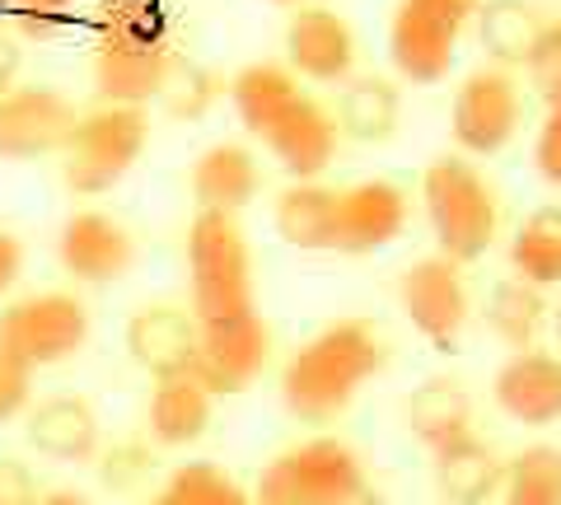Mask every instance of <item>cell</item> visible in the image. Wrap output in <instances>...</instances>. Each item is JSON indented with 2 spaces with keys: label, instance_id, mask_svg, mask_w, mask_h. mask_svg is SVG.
<instances>
[{
  "label": "cell",
  "instance_id": "20",
  "mask_svg": "<svg viewBox=\"0 0 561 505\" xmlns=\"http://www.w3.org/2000/svg\"><path fill=\"white\" fill-rule=\"evenodd\" d=\"M257 160L243 146H210L202 150V160L192 164V197L202 211H220V216H239L243 206L257 197Z\"/></svg>",
  "mask_w": 561,
  "mask_h": 505
},
{
  "label": "cell",
  "instance_id": "33",
  "mask_svg": "<svg viewBox=\"0 0 561 505\" xmlns=\"http://www.w3.org/2000/svg\"><path fill=\"white\" fill-rule=\"evenodd\" d=\"M28 403H33V370L10 352H0V422L24 416Z\"/></svg>",
  "mask_w": 561,
  "mask_h": 505
},
{
  "label": "cell",
  "instance_id": "39",
  "mask_svg": "<svg viewBox=\"0 0 561 505\" xmlns=\"http://www.w3.org/2000/svg\"><path fill=\"white\" fill-rule=\"evenodd\" d=\"M38 505H94L84 492H76V486H57V492H47Z\"/></svg>",
  "mask_w": 561,
  "mask_h": 505
},
{
  "label": "cell",
  "instance_id": "10",
  "mask_svg": "<svg viewBox=\"0 0 561 505\" xmlns=\"http://www.w3.org/2000/svg\"><path fill=\"white\" fill-rule=\"evenodd\" d=\"M267 360H272V328L253 309V313H239V319L202 323L192 379L210 398H234L253 389V379L267 370Z\"/></svg>",
  "mask_w": 561,
  "mask_h": 505
},
{
  "label": "cell",
  "instance_id": "4",
  "mask_svg": "<svg viewBox=\"0 0 561 505\" xmlns=\"http://www.w3.org/2000/svg\"><path fill=\"white\" fill-rule=\"evenodd\" d=\"M253 505H383L360 455L337 435H313L276 455L257 478Z\"/></svg>",
  "mask_w": 561,
  "mask_h": 505
},
{
  "label": "cell",
  "instance_id": "14",
  "mask_svg": "<svg viewBox=\"0 0 561 505\" xmlns=\"http://www.w3.org/2000/svg\"><path fill=\"white\" fill-rule=\"evenodd\" d=\"M57 263L80 286H113L136 263V239L108 211H76L57 234Z\"/></svg>",
  "mask_w": 561,
  "mask_h": 505
},
{
  "label": "cell",
  "instance_id": "11",
  "mask_svg": "<svg viewBox=\"0 0 561 505\" xmlns=\"http://www.w3.org/2000/svg\"><path fill=\"white\" fill-rule=\"evenodd\" d=\"M76 108L70 99L43 84H14L0 94V160H38V154H61L70 131H76Z\"/></svg>",
  "mask_w": 561,
  "mask_h": 505
},
{
  "label": "cell",
  "instance_id": "13",
  "mask_svg": "<svg viewBox=\"0 0 561 505\" xmlns=\"http://www.w3.org/2000/svg\"><path fill=\"white\" fill-rule=\"evenodd\" d=\"M398 300L416 333L431 337L440 352H449L454 337L468 323V286L459 276V263H449V257H421V263H412L398 282Z\"/></svg>",
  "mask_w": 561,
  "mask_h": 505
},
{
  "label": "cell",
  "instance_id": "2",
  "mask_svg": "<svg viewBox=\"0 0 561 505\" xmlns=\"http://www.w3.org/2000/svg\"><path fill=\"white\" fill-rule=\"evenodd\" d=\"M383 360H389V346L370 319H337L286 360L280 403L295 422L328 426L356 403V393L383 370Z\"/></svg>",
  "mask_w": 561,
  "mask_h": 505
},
{
  "label": "cell",
  "instance_id": "27",
  "mask_svg": "<svg viewBox=\"0 0 561 505\" xmlns=\"http://www.w3.org/2000/svg\"><path fill=\"white\" fill-rule=\"evenodd\" d=\"M511 267L529 286H561V206H542L519 225L511 243Z\"/></svg>",
  "mask_w": 561,
  "mask_h": 505
},
{
  "label": "cell",
  "instance_id": "30",
  "mask_svg": "<svg viewBox=\"0 0 561 505\" xmlns=\"http://www.w3.org/2000/svg\"><path fill=\"white\" fill-rule=\"evenodd\" d=\"M486 323H491V333L505 337L511 346H529L534 333H538V323H542V295L538 286L529 282H501L496 290H491V305H486Z\"/></svg>",
  "mask_w": 561,
  "mask_h": 505
},
{
  "label": "cell",
  "instance_id": "28",
  "mask_svg": "<svg viewBox=\"0 0 561 505\" xmlns=\"http://www.w3.org/2000/svg\"><path fill=\"white\" fill-rule=\"evenodd\" d=\"M146 505H253V496L216 463H183Z\"/></svg>",
  "mask_w": 561,
  "mask_h": 505
},
{
  "label": "cell",
  "instance_id": "9",
  "mask_svg": "<svg viewBox=\"0 0 561 505\" xmlns=\"http://www.w3.org/2000/svg\"><path fill=\"white\" fill-rule=\"evenodd\" d=\"M478 14V0H398L389 24V61L402 80L435 84L449 76L454 47L468 20Z\"/></svg>",
  "mask_w": 561,
  "mask_h": 505
},
{
  "label": "cell",
  "instance_id": "26",
  "mask_svg": "<svg viewBox=\"0 0 561 505\" xmlns=\"http://www.w3.org/2000/svg\"><path fill=\"white\" fill-rule=\"evenodd\" d=\"M337 131H346L351 141H365V146L389 141L398 131V90L379 76L351 80L342 94V108H337Z\"/></svg>",
  "mask_w": 561,
  "mask_h": 505
},
{
  "label": "cell",
  "instance_id": "6",
  "mask_svg": "<svg viewBox=\"0 0 561 505\" xmlns=\"http://www.w3.org/2000/svg\"><path fill=\"white\" fill-rule=\"evenodd\" d=\"M431 234L449 263H478L496 239V193L468 160H435L421 179Z\"/></svg>",
  "mask_w": 561,
  "mask_h": 505
},
{
  "label": "cell",
  "instance_id": "7",
  "mask_svg": "<svg viewBox=\"0 0 561 505\" xmlns=\"http://www.w3.org/2000/svg\"><path fill=\"white\" fill-rule=\"evenodd\" d=\"M150 141V117L146 108H117V103H99L84 113L70 131L61 150V179L76 197H99L117 187L136 169L140 150Z\"/></svg>",
  "mask_w": 561,
  "mask_h": 505
},
{
  "label": "cell",
  "instance_id": "38",
  "mask_svg": "<svg viewBox=\"0 0 561 505\" xmlns=\"http://www.w3.org/2000/svg\"><path fill=\"white\" fill-rule=\"evenodd\" d=\"M14 71H20V38L0 24V94L14 90Z\"/></svg>",
  "mask_w": 561,
  "mask_h": 505
},
{
  "label": "cell",
  "instance_id": "1",
  "mask_svg": "<svg viewBox=\"0 0 561 505\" xmlns=\"http://www.w3.org/2000/svg\"><path fill=\"white\" fill-rule=\"evenodd\" d=\"M230 99L239 122L276 154V164L295 183H319V173L337 154V117L319 99H309L286 66H243L230 84Z\"/></svg>",
  "mask_w": 561,
  "mask_h": 505
},
{
  "label": "cell",
  "instance_id": "12",
  "mask_svg": "<svg viewBox=\"0 0 561 505\" xmlns=\"http://www.w3.org/2000/svg\"><path fill=\"white\" fill-rule=\"evenodd\" d=\"M519 84L505 71H472L454 94L449 131L468 154H496L519 131Z\"/></svg>",
  "mask_w": 561,
  "mask_h": 505
},
{
  "label": "cell",
  "instance_id": "37",
  "mask_svg": "<svg viewBox=\"0 0 561 505\" xmlns=\"http://www.w3.org/2000/svg\"><path fill=\"white\" fill-rule=\"evenodd\" d=\"M20 272H24V243L10 230H0V295L20 282Z\"/></svg>",
  "mask_w": 561,
  "mask_h": 505
},
{
  "label": "cell",
  "instance_id": "41",
  "mask_svg": "<svg viewBox=\"0 0 561 505\" xmlns=\"http://www.w3.org/2000/svg\"><path fill=\"white\" fill-rule=\"evenodd\" d=\"M276 5H295V0H276Z\"/></svg>",
  "mask_w": 561,
  "mask_h": 505
},
{
  "label": "cell",
  "instance_id": "3",
  "mask_svg": "<svg viewBox=\"0 0 561 505\" xmlns=\"http://www.w3.org/2000/svg\"><path fill=\"white\" fill-rule=\"evenodd\" d=\"M179 76L160 0H103L94 14V94L117 108L160 99Z\"/></svg>",
  "mask_w": 561,
  "mask_h": 505
},
{
  "label": "cell",
  "instance_id": "40",
  "mask_svg": "<svg viewBox=\"0 0 561 505\" xmlns=\"http://www.w3.org/2000/svg\"><path fill=\"white\" fill-rule=\"evenodd\" d=\"M557 333H561V309H557Z\"/></svg>",
  "mask_w": 561,
  "mask_h": 505
},
{
  "label": "cell",
  "instance_id": "8",
  "mask_svg": "<svg viewBox=\"0 0 561 505\" xmlns=\"http://www.w3.org/2000/svg\"><path fill=\"white\" fill-rule=\"evenodd\" d=\"M90 342V309L70 290H38L0 309V352L24 360L28 370H51Z\"/></svg>",
  "mask_w": 561,
  "mask_h": 505
},
{
  "label": "cell",
  "instance_id": "24",
  "mask_svg": "<svg viewBox=\"0 0 561 505\" xmlns=\"http://www.w3.org/2000/svg\"><path fill=\"white\" fill-rule=\"evenodd\" d=\"M408 426L421 445L440 449L472 435V403L454 379H426L412 398H408Z\"/></svg>",
  "mask_w": 561,
  "mask_h": 505
},
{
  "label": "cell",
  "instance_id": "29",
  "mask_svg": "<svg viewBox=\"0 0 561 505\" xmlns=\"http://www.w3.org/2000/svg\"><path fill=\"white\" fill-rule=\"evenodd\" d=\"M505 501L511 505H561V449L534 445L505 463Z\"/></svg>",
  "mask_w": 561,
  "mask_h": 505
},
{
  "label": "cell",
  "instance_id": "15",
  "mask_svg": "<svg viewBox=\"0 0 561 505\" xmlns=\"http://www.w3.org/2000/svg\"><path fill=\"white\" fill-rule=\"evenodd\" d=\"M197 337L202 323L192 309L179 305H146L127 319V356L154 379H173V375H192L197 365Z\"/></svg>",
  "mask_w": 561,
  "mask_h": 505
},
{
  "label": "cell",
  "instance_id": "5",
  "mask_svg": "<svg viewBox=\"0 0 561 505\" xmlns=\"http://www.w3.org/2000/svg\"><path fill=\"white\" fill-rule=\"evenodd\" d=\"M187 276L197 323L253 313V253L234 216L197 211L187 230Z\"/></svg>",
  "mask_w": 561,
  "mask_h": 505
},
{
  "label": "cell",
  "instance_id": "23",
  "mask_svg": "<svg viewBox=\"0 0 561 505\" xmlns=\"http://www.w3.org/2000/svg\"><path fill=\"white\" fill-rule=\"evenodd\" d=\"M146 422H150L154 445L187 449V445H197L206 435V426H210V393L192 375L160 379L154 393H150V416Z\"/></svg>",
  "mask_w": 561,
  "mask_h": 505
},
{
  "label": "cell",
  "instance_id": "31",
  "mask_svg": "<svg viewBox=\"0 0 561 505\" xmlns=\"http://www.w3.org/2000/svg\"><path fill=\"white\" fill-rule=\"evenodd\" d=\"M0 20L14 38L51 43L70 24V0H0Z\"/></svg>",
  "mask_w": 561,
  "mask_h": 505
},
{
  "label": "cell",
  "instance_id": "22",
  "mask_svg": "<svg viewBox=\"0 0 561 505\" xmlns=\"http://www.w3.org/2000/svg\"><path fill=\"white\" fill-rule=\"evenodd\" d=\"M431 455H435V482H440L445 501L454 505H482L486 496H496V486H505V463L478 435H463V440L440 445Z\"/></svg>",
  "mask_w": 561,
  "mask_h": 505
},
{
  "label": "cell",
  "instance_id": "36",
  "mask_svg": "<svg viewBox=\"0 0 561 505\" xmlns=\"http://www.w3.org/2000/svg\"><path fill=\"white\" fill-rule=\"evenodd\" d=\"M534 164L552 187H561V108H552V117L542 122L538 146H534Z\"/></svg>",
  "mask_w": 561,
  "mask_h": 505
},
{
  "label": "cell",
  "instance_id": "34",
  "mask_svg": "<svg viewBox=\"0 0 561 505\" xmlns=\"http://www.w3.org/2000/svg\"><path fill=\"white\" fill-rule=\"evenodd\" d=\"M210 94H216V84H210L202 71H192V66H187V71L179 66V76H173L169 90H164V99H169L173 113H202V103H206Z\"/></svg>",
  "mask_w": 561,
  "mask_h": 505
},
{
  "label": "cell",
  "instance_id": "25",
  "mask_svg": "<svg viewBox=\"0 0 561 505\" xmlns=\"http://www.w3.org/2000/svg\"><path fill=\"white\" fill-rule=\"evenodd\" d=\"M542 33H548V20L529 0H491L482 10V43L505 66H529Z\"/></svg>",
  "mask_w": 561,
  "mask_h": 505
},
{
  "label": "cell",
  "instance_id": "19",
  "mask_svg": "<svg viewBox=\"0 0 561 505\" xmlns=\"http://www.w3.org/2000/svg\"><path fill=\"white\" fill-rule=\"evenodd\" d=\"M28 445L43 459L57 463H90L99 455V412L90 408V398L57 393L43 398L38 408H28Z\"/></svg>",
  "mask_w": 561,
  "mask_h": 505
},
{
  "label": "cell",
  "instance_id": "17",
  "mask_svg": "<svg viewBox=\"0 0 561 505\" xmlns=\"http://www.w3.org/2000/svg\"><path fill=\"white\" fill-rule=\"evenodd\" d=\"M286 57L300 76L309 80H346L356 66V33L328 5H305L290 14L286 24Z\"/></svg>",
  "mask_w": 561,
  "mask_h": 505
},
{
  "label": "cell",
  "instance_id": "18",
  "mask_svg": "<svg viewBox=\"0 0 561 505\" xmlns=\"http://www.w3.org/2000/svg\"><path fill=\"white\" fill-rule=\"evenodd\" d=\"M496 403L505 416L524 426H552L561 422V360L548 352H515L496 370Z\"/></svg>",
  "mask_w": 561,
  "mask_h": 505
},
{
  "label": "cell",
  "instance_id": "32",
  "mask_svg": "<svg viewBox=\"0 0 561 505\" xmlns=\"http://www.w3.org/2000/svg\"><path fill=\"white\" fill-rule=\"evenodd\" d=\"M529 76H534V90L548 99L552 108H561V20H552L548 33H542V43L529 61Z\"/></svg>",
  "mask_w": 561,
  "mask_h": 505
},
{
  "label": "cell",
  "instance_id": "16",
  "mask_svg": "<svg viewBox=\"0 0 561 505\" xmlns=\"http://www.w3.org/2000/svg\"><path fill=\"white\" fill-rule=\"evenodd\" d=\"M408 225V197L398 183L365 179L337 193V253H375L389 249Z\"/></svg>",
  "mask_w": 561,
  "mask_h": 505
},
{
  "label": "cell",
  "instance_id": "35",
  "mask_svg": "<svg viewBox=\"0 0 561 505\" xmlns=\"http://www.w3.org/2000/svg\"><path fill=\"white\" fill-rule=\"evenodd\" d=\"M38 478L20 459H0V505H38Z\"/></svg>",
  "mask_w": 561,
  "mask_h": 505
},
{
  "label": "cell",
  "instance_id": "42",
  "mask_svg": "<svg viewBox=\"0 0 561 505\" xmlns=\"http://www.w3.org/2000/svg\"><path fill=\"white\" fill-rule=\"evenodd\" d=\"M501 505H511V501H501Z\"/></svg>",
  "mask_w": 561,
  "mask_h": 505
},
{
  "label": "cell",
  "instance_id": "21",
  "mask_svg": "<svg viewBox=\"0 0 561 505\" xmlns=\"http://www.w3.org/2000/svg\"><path fill=\"white\" fill-rule=\"evenodd\" d=\"M276 234L300 253H332L337 243V187L319 183H290L276 197Z\"/></svg>",
  "mask_w": 561,
  "mask_h": 505
}]
</instances>
